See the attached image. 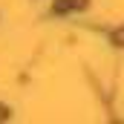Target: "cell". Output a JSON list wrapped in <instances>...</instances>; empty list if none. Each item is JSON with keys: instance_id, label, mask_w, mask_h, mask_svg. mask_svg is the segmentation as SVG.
Returning <instances> with one entry per match:
<instances>
[{"instance_id": "cell-1", "label": "cell", "mask_w": 124, "mask_h": 124, "mask_svg": "<svg viewBox=\"0 0 124 124\" xmlns=\"http://www.w3.org/2000/svg\"><path fill=\"white\" fill-rule=\"evenodd\" d=\"M113 43H118V46H124V29H118L116 35H113Z\"/></svg>"}, {"instance_id": "cell-2", "label": "cell", "mask_w": 124, "mask_h": 124, "mask_svg": "<svg viewBox=\"0 0 124 124\" xmlns=\"http://www.w3.org/2000/svg\"><path fill=\"white\" fill-rule=\"evenodd\" d=\"M3 118H6V110H3V107H0V121H3Z\"/></svg>"}]
</instances>
